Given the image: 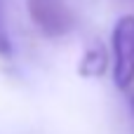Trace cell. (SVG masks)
Instances as JSON below:
<instances>
[{"label":"cell","mask_w":134,"mask_h":134,"mask_svg":"<svg viewBox=\"0 0 134 134\" xmlns=\"http://www.w3.org/2000/svg\"><path fill=\"white\" fill-rule=\"evenodd\" d=\"M130 104H132V113H134V97H132V101H130Z\"/></svg>","instance_id":"5"},{"label":"cell","mask_w":134,"mask_h":134,"mask_svg":"<svg viewBox=\"0 0 134 134\" xmlns=\"http://www.w3.org/2000/svg\"><path fill=\"white\" fill-rule=\"evenodd\" d=\"M106 68H108V54H106V49H104L101 42H99V45H94V47H90V49L85 52V57H82L78 71H80V75L97 78V75H104Z\"/></svg>","instance_id":"3"},{"label":"cell","mask_w":134,"mask_h":134,"mask_svg":"<svg viewBox=\"0 0 134 134\" xmlns=\"http://www.w3.org/2000/svg\"><path fill=\"white\" fill-rule=\"evenodd\" d=\"M26 9L33 26L45 38H64L78 24L75 12L66 0H26Z\"/></svg>","instance_id":"1"},{"label":"cell","mask_w":134,"mask_h":134,"mask_svg":"<svg viewBox=\"0 0 134 134\" xmlns=\"http://www.w3.org/2000/svg\"><path fill=\"white\" fill-rule=\"evenodd\" d=\"M113 49V82L118 90H130L134 82V14L115 21L111 35Z\"/></svg>","instance_id":"2"},{"label":"cell","mask_w":134,"mask_h":134,"mask_svg":"<svg viewBox=\"0 0 134 134\" xmlns=\"http://www.w3.org/2000/svg\"><path fill=\"white\" fill-rule=\"evenodd\" d=\"M9 54H12V42H9L7 33L2 31V26H0V57H9Z\"/></svg>","instance_id":"4"}]
</instances>
